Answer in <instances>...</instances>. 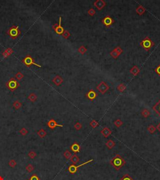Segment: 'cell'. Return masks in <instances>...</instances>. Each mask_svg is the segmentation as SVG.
<instances>
[{
    "label": "cell",
    "instance_id": "6da1fadb",
    "mask_svg": "<svg viewBox=\"0 0 160 180\" xmlns=\"http://www.w3.org/2000/svg\"><path fill=\"white\" fill-rule=\"evenodd\" d=\"M110 164L116 171L120 170L126 164L125 160L120 154H116L110 160Z\"/></svg>",
    "mask_w": 160,
    "mask_h": 180
},
{
    "label": "cell",
    "instance_id": "7a4b0ae2",
    "mask_svg": "<svg viewBox=\"0 0 160 180\" xmlns=\"http://www.w3.org/2000/svg\"><path fill=\"white\" fill-rule=\"evenodd\" d=\"M7 33L8 34L9 36L12 38L13 39H15L16 38L19 36L21 34V31L19 29V26H15L13 25L7 31Z\"/></svg>",
    "mask_w": 160,
    "mask_h": 180
},
{
    "label": "cell",
    "instance_id": "3957f363",
    "mask_svg": "<svg viewBox=\"0 0 160 180\" xmlns=\"http://www.w3.org/2000/svg\"><path fill=\"white\" fill-rule=\"evenodd\" d=\"M140 45H141L145 50H146V51H149V50L155 45V43H154L149 37L146 36V37H145V39H143L141 42H140Z\"/></svg>",
    "mask_w": 160,
    "mask_h": 180
},
{
    "label": "cell",
    "instance_id": "277c9868",
    "mask_svg": "<svg viewBox=\"0 0 160 180\" xmlns=\"http://www.w3.org/2000/svg\"><path fill=\"white\" fill-rule=\"evenodd\" d=\"M6 86L11 91H14L19 86V83L15 79V78H11L7 83H6Z\"/></svg>",
    "mask_w": 160,
    "mask_h": 180
},
{
    "label": "cell",
    "instance_id": "5b68a950",
    "mask_svg": "<svg viewBox=\"0 0 160 180\" xmlns=\"http://www.w3.org/2000/svg\"><path fill=\"white\" fill-rule=\"evenodd\" d=\"M22 61L23 63L25 64V65L28 67L30 66L31 65H35L36 66L39 67V68H41V66L40 65V64H38L37 63H36L34 61V59H33L30 55H29V54L26 56L25 58L22 60Z\"/></svg>",
    "mask_w": 160,
    "mask_h": 180
},
{
    "label": "cell",
    "instance_id": "8992f818",
    "mask_svg": "<svg viewBox=\"0 0 160 180\" xmlns=\"http://www.w3.org/2000/svg\"><path fill=\"white\" fill-rule=\"evenodd\" d=\"M93 161V159H90V160H88V161H86V162L83 163L81 164V165H78V166H76V165H71L70 166H69V167H68V171L69 172V173L73 174H73H75V173L77 172L78 169L80 167L84 166V165H86V164L90 163H91V161Z\"/></svg>",
    "mask_w": 160,
    "mask_h": 180
},
{
    "label": "cell",
    "instance_id": "52a82bcc",
    "mask_svg": "<svg viewBox=\"0 0 160 180\" xmlns=\"http://www.w3.org/2000/svg\"><path fill=\"white\" fill-rule=\"evenodd\" d=\"M96 89L99 93H101V94H104L105 93L108 91L109 89V85L106 83V82L101 81V83H99V85L96 86Z\"/></svg>",
    "mask_w": 160,
    "mask_h": 180
},
{
    "label": "cell",
    "instance_id": "ba28073f",
    "mask_svg": "<svg viewBox=\"0 0 160 180\" xmlns=\"http://www.w3.org/2000/svg\"><path fill=\"white\" fill-rule=\"evenodd\" d=\"M61 19H62L61 17L59 16V23L55 24V25H54L53 26V28L54 29V31H55L58 35H62V34L63 33L64 31H65L63 27L61 26Z\"/></svg>",
    "mask_w": 160,
    "mask_h": 180
},
{
    "label": "cell",
    "instance_id": "9c48e42d",
    "mask_svg": "<svg viewBox=\"0 0 160 180\" xmlns=\"http://www.w3.org/2000/svg\"><path fill=\"white\" fill-rule=\"evenodd\" d=\"M123 50L120 47V46H117V47L115 48L113 51H111L110 52V55L112 58H113L114 59H117L119 56H120L121 54L123 53Z\"/></svg>",
    "mask_w": 160,
    "mask_h": 180
},
{
    "label": "cell",
    "instance_id": "30bf717a",
    "mask_svg": "<svg viewBox=\"0 0 160 180\" xmlns=\"http://www.w3.org/2000/svg\"><path fill=\"white\" fill-rule=\"evenodd\" d=\"M93 5L95 8H96L99 11H101L104 7L106 5V3L104 0H96L93 3Z\"/></svg>",
    "mask_w": 160,
    "mask_h": 180
},
{
    "label": "cell",
    "instance_id": "8fae6325",
    "mask_svg": "<svg viewBox=\"0 0 160 180\" xmlns=\"http://www.w3.org/2000/svg\"><path fill=\"white\" fill-rule=\"evenodd\" d=\"M102 23L103 25H105L106 27L110 26L111 25H113L115 23V20L113 18H111L109 16H106L103 19H102Z\"/></svg>",
    "mask_w": 160,
    "mask_h": 180
},
{
    "label": "cell",
    "instance_id": "7c38bea8",
    "mask_svg": "<svg viewBox=\"0 0 160 180\" xmlns=\"http://www.w3.org/2000/svg\"><path fill=\"white\" fill-rule=\"evenodd\" d=\"M47 125L50 128V129H54V128L56 127H63V125L58 124L56 123V121L53 119H50V120H49L47 123Z\"/></svg>",
    "mask_w": 160,
    "mask_h": 180
},
{
    "label": "cell",
    "instance_id": "4fadbf2b",
    "mask_svg": "<svg viewBox=\"0 0 160 180\" xmlns=\"http://www.w3.org/2000/svg\"><path fill=\"white\" fill-rule=\"evenodd\" d=\"M70 150L73 151V153H75V154L78 153L80 152V150H81V147L80 145L76 142H75L74 143L71 145L70 146Z\"/></svg>",
    "mask_w": 160,
    "mask_h": 180
},
{
    "label": "cell",
    "instance_id": "5bb4252c",
    "mask_svg": "<svg viewBox=\"0 0 160 180\" xmlns=\"http://www.w3.org/2000/svg\"><path fill=\"white\" fill-rule=\"evenodd\" d=\"M86 97L91 101L95 100L97 97V94L94 90H90L87 93H86Z\"/></svg>",
    "mask_w": 160,
    "mask_h": 180
},
{
    "label": "cell",
    "instance_id": "9a60e30c",
    "mask_svg": "<svg viewBox=\"0 0 160 180\" xmlns=\"http://www.w3.org/2000/svg\"><path fill=\"white\" fill-rule=\"evenodd\" d=\"M101 134H102L103 136L105 138H108L112 134V131L111 130L109 129V128L105 127L104 128H103L102 130L101 131Z\"/></svg>",
    "mask_w": 160,
    "mask_h": 180
},
{
    "label": "cell",
    "instance_id": "2e32d148",
    "mask_svg": "<svg viewBox=\"0 0 160 180\" xmlns=\"http://www.w3.org/2000/svg\"><path fill=\"white\" fill-rule=\"evenodd\" d=\"M53 82L56 86H59V85H61L63 82V79L59 75H56L55 77L53 79Z\"/></svg>",
    "mask_w": 160,
    "mask_h": 180
},
{
    "label": "cell",
    "instance_id": "e0dca14e",
    "mask_svg": "<svg viewBox=\"0 0 160 180\" xmlns=\"http://www.w3.org/2000/svg\"><path fill=\"white\" fill-rule=\"evenodd\" d=\"M130 72L131 75L136 76H137V75H138V74L139 73V72H140V69H139V68H138L136 65H134L133 66V68H131V69L130 70Z\"/></svg>",
    "mask_w": 160,
    "mask_h": 180
},
{
    "label": "cell",
    "instance_id": "ac0fdd59",
    "mask_svg": "<svg viewBox=\"0 0 160 180\" xmlns=\"http://www.w3.org/2000/svg\"><path fill=\"white\" fill-rule=\"evenodd\" d=\"M136 12L139 16H141L146 12V9L142 5H139L136 10Z\"/></svg>",
    "mask_w": 160,
    "mask_h": 180
},
{
    "label": "cell",
    "instance_id": "d6986e66",
    "mask_svg": "<svg viewBox=\"0 0 160 180\" xmlns=\"http://www.w3.org/2000/svg\"><path fill=\"white\" fill-rule=\"evenodd\" d=\"M153 110L160 116V100L153 106Z\"/></svg>",
    "mask_w": 160,
    "mask_h": 180
},
{
    "label": "cell",
    "instance_id": "ffe728a7",
    "mask_svg": "<svg viewBox=\"0 0 160 180\" xmlns=\"http://www.w3.org/2000/svg\"><path fill=\"white\" fill-rule=\"evenodd\" d=\"M106 146L108 149L111 150V149L113 148L116 146V143H115V142L113 140H109L106 143Z\"/></svg>",
    "mask_w": 160,
    "mask_h": 180
},
{
    "label": "cell",
    "instance_id": "44dd1931",
    "mask_svg": "<svg viewBox=\"0 0 160 180\" xmlns=\"http://www.w3.org/2000/svg\"><path fill=\"white\" fill-rule=\"evenodd\" d=\"M70 161L73 165H76V164H77L80 161V158L78 156V155H76V154H75L72 155V156L71 157Z\"/></svg>",
    "mask_w": 160,
    "mask_h": 180
},
{
    "label": "cell",
    "instance_id": "7402d4cb",
    "mask_svg": "<svg viewBox=\"0 0 160 180\" xmlns=\"http://www.w3.org/2000/svg\"><path fill=\"white\" fill-rule=\"evenodd\" d=\"M13 52V50L12 49H11V48H8L7 50H5V51L3 52V56L4 57V58H7V57H8L9 56H10L11 54H12Z\"/></svg>",
    "mask_w": 160,
    "mask_h": 180
},
{
    "label": "cell",
    "instance_id": "603a6c76",
    "mask_svg": "<svg viewBox=\"0 0 160 180\" xmlns=\"http://www.w3.org/2000/svg\"><path fill=\"white\" fill-rule=\"evenodd\" d=\"M116 89H117V90H118L120 92H121V93H123V92H124V90L126 89V86L125 84L121 83V84H120V85L117 86Z\"/></svg>",
    "mask_w": 160,
    "mask_h": 180
},
{
    "label": "cell",
    "instance_id": "cb8c5ba5",
    "mask_svg": "<svg viewBox=\"0 0 160 180\" xmlns=\"http://www.w3.org/2000/svg\"><path fill=\"white\" fill-rule=\"evenodd\" d=\"M37 134L40 138H43L46 136V135L47 134V133L46 131L44 129H40L37 132Z\"/></svg>",
    "mask_w": 160,
    "mask_h": 180
},
{
    "label": "cell",
    "instance_id": "d4e9b609",
    "mask_svg": "<svg viewBox=\"0 0 160 180\" xmlns=\"http://www.w3.org/2000/svg\"><path fill=\"white\" fill-rule=\"evenodd\" d=\"M150 115H151L150 111H149L148 110H147V109H144V110H143V111H141V115L145 118H148V117L150 116Z\"/></svg>",
    "mask_w": 160,
    "mask_h": 180
},
{
    "label": "cell",
    "instance_id": "484cf974",
    "mask_svg": "<svg viewBox=\"0 0 160 180\" xmlns=\"http://www.w3.org/2000/svg\"><path fill=\"white\" fill-rule=\"evenodd\" d=\"M78 51L79 53H81L82 55H84V54L86 53V52L87 51V48H86L84 45H81V46L79 48Z\"/></svg>",
    "mask_w": 160,
    "mask_h": 180
},
{
    "label": "cell",
    "instance_id": "4316f807",
    "mask_svg": "<svg viewBox=\"0 0 160 180\" xmlns=\"http://www.w3.org/2000/svg\"><path fill=\"white\" fill-rule=\"evenodd\" d=\"M28 100L29 101H32V102H34V101H36L37 100V96L35 93H31L29 94V95L28 96Z\"/></svg>",
    "mask_w": 160,
    "mask_h": 180
},
{
    "label": "cell",
    "instance_id": "83f0119b",
    "mask_svg": "<svg viewBox=\"0 0 160 180\" xmlns=\"http://www.w3.org/2000/svg\"><path fill=\"white\" fill-rule=\"evenodd\" d=\"M147 129H148V131H149V133H150V134H153V133L156 131V128L155 126H154L153 125H149L148 128H147Z\"/></svg>",
    "mask_w": 160,
    "mask_h": 180
},
{
    "label": "cell",
    "instance_id": "f1b7e54d",
    "mask_svg": "<svg viewBox=\"0 0 160 180\" xmlns=\"http://www.w3.org/2000/svg\"><path fill=\"white\" fill-rule=\"evenodd\" d=\"M63 155L66 159H69L71 158V157L72 156V154L69 150H66L65 151V153H64Z\"/></svg>",
    "mask_w": 160,
    "mask_h": 180
},
{
    "label": "cell",
    "instance_id": "f546056e",
    "mask_svg": "<svg viewBox=\"0 0 160 180\" xmlns=\"http://www.w3.org/2000/svg\"><path fill=\"white\" fill-rule=\"evenodd\" d=\"M114 125H115L116 127L120 128L123 125V122L120 119H118L114 121Z\"/></svg>",
    "mask_w": 160,
    "mask_h": 180
},
{
    "label": "cell",
    "instance_id": "4dcf8cb0",
    "mask_svg": "<svg viewBox=\"0 0 160 180\" xmlns=\"http://www.w3.org/2000/svg\"><path fill=\"white\" fill-rule=\"evenodd\" d=\"M13 107L15 108L16 110H19V108L21 107V103L16 100V101H15L13 103Z\"/></svg>",
    "mask_w": 160,
    "mask_h": 180
},
{
    "label": "cell",
    "instance_id": "1f68e13d",
    "mask_svg": "<svg viewBox=\"0 0 160 180\" xmlns=\"http://www.w3.org/2000/svg\"><path fill=\"white\" fill-rule=\"evenodd\" d=\"M90 125L91 128H96L97 126H98V125H99V123L97 122L96 120H92L91 122H90Z\"/></svg>",
    "mask_w": 160,
    "mask_h": 180
},
{
    "label": "cell",
    "instance_id": "d6a6232c",
    "mask_svg": "<svg viewBox=\"0 0 160 180\" xmlns=\"http://www.w3.org/2000/svg\"><path fill=\"white\" fill-rule=\"evenodd\" d=\"M120 180H134V179H133L128 174H126L123 177L121 178Z\"/></svg>",
    "mask_w": 160,
    "mask_h": 180
},
{
    "label": "cell",
    "instance_id": "836d02e7",
    "mask_svg": "<svg viewBox=\"0 0 160 180\" xmlns=\"http://www.w3.org/2000/svg\"><path fill=\"white\" fill-rule=\"evenodd\" d=\"M62 36L65 39H68V38L71 36V34L68 30H65L63 32V33L62 34Z\"/></svg>",
    "mask_w": 160,
    "mask_h": 180
},
{
    "label": "cell",
    "instance_id": "e575fe53",
    "mask_svg": "<svg viewBox=\"0 0 160 180\" xmlns=\"http://www.w3.org/2000/svg\"><path fill=\"white\" fill-rule=\"evenodd\" d=\"M34 169H35V168H34V166H33L31 164H29V165H28V166L26 167V171L28 172H29V173L33 172V171H34Z\"/></svg>",
    "mask_w": 160,
    "mask_h": 180
},
{
    "label": "cell",
    "instance_id": "d590c367",
    "mask_svg": "<svg viewBox=\"0 0 160 180\" xmlns=\"http://www.w3.org/2000/svg\"><path fill=\"white\" fill-rule=\"evenodd\" d=\"M24 77L23 74L21 73V72H18L17 73L16 75H15V78L16 79H18V80H21L23 79V78Z\"/></svg>",
    "mask_w": 160,
    "mask_h": 180
},
{
    "label": "cell",
    "instance_id": "8d00e7d4",
    "mask_svg": "<svg viewBox=\"0 0 160 180\" xmlns=\"http://www.w3.org/2000/svg\"><path fill=\"white\" fill-rule=\"evenodd\" d=\"M19 133H20L22 136H25V135H26V134L28 133V131L27 130L26 128H21V129H20V131H19Z\"/></svg>",
    "mask_w": 160,
    "mask_h": 180
},
{
    "label": "cell",
    "instance_id": "74e56055",
    "mask_svg": "<svg viewBox=\"0 0 160 180\" xmlns=\"http://www.w3.org/2000/svg\"><path fill=\"white\" fill-rule=\"evenodd\" d=\"M88 14L90 16H94V14H96L95 10H94V8H90L88 11Z\"/></svg>",
    "mask_w": 160,
    "mask_h": 180
},
{
    "label": "cell",
    "instance_id": "f35d334b",
    "mask_svg": "<svg viewBox=\"0 0 160 180\" xmlns=\"http://www.w3.org/2000/svg\"><path fill=\"white\" fill-rule=\"evenodd\" d=\"M74 128H75V129L79 131L82 128V125L80 123H79V122H77V123L74 125Z\"/></svg>",
    "mask_w": 160,
    "mask_h": 180
},
{
    "label": "cell",
    "instance_id": "ab89813d",
    "mask_svg": "<svg viewBox=\"0 0 160 180\" xmlns=\"http://www.w3.org/2000/svg\"><path fill=\"white\" fill-rule=\"evenodd\" d=\"M9 166L10 167H11V168H14L16 166V162L14 159H11V160L10 161V162H9Z\"/></svg>",
    "mask_w": 160,
    "mask_h": 180
},
{
    "label": "cell",
    "instance_id": "60d3db41",
    "mask_svg": "<svg viewBox=\"0 0 160 180\" xmlns=\"http://www.w3.org/2000/svg\"><path fill=\"white\" fill-rule=\"evenodd\" d=\"M28 156L30 158H31V159H34L36 156V153L35 152H34V151H30L28 153Z\"/></svg>",
    "mask_w": 160,
    "mask_h": 180
},
{
    "label": "cell",
    "instance_id": "b9f144b4",
    "mask_svg": "<svg viewBox=\"0 0 160 180\" xmlns=\"http://www.w3.org/2000/svg\"><path fill=\"white\" fill-rule=\"evenodd\" d=\"M29 180H40L38 176L36 175H33L30 178Z\"/></svg>",
    "mask_w": 160,
    "mask_h": 180
},
{
    "label": "cell",
    "instance_id": "7bdbcfd3",
    "mask_svg": "<svg viewBox=\"0 0 160 180\" xmlns=\"http://www.w3.org/2000/svg\"><path fill=\"white\" fill-rule=\"evenodd\" d=\"M155 71H156V73L158 75L160 76V64L155 69Z\"/></svg>",
    "mask_w": 160,
    "mask_h": 180
},
{
    "label": "cell",
    "instance_id": "ee69618b",
    "mask_svg": "<svg viewBox=\"0 0 160 180\" xmlns=\"http://www.w3.org/2000/svg\"><path fill=\"white\" fill-rule=\"evenodd\" d=\"M156 128L158 129V130L160 132V123H159L158 125H157V126H156Z\"/></svg>",
    "mask_w": 160,
    "mask_h": 180
},
{
    "label": "cell",
    "instance_id": "f6af8a7d",
    "mask_svg": "<svg viewBox=\"0 0 160 180\" xmlns=\"http://www.w3.org/2000/svg\"><path fill=\"white\" fill-rule=\"evenodd\" d=\"M0 180H3V178L1 176H0Z\"/></svg>",
    "mask_w": 160,
    "mask_h": 180
}]
</instances>
